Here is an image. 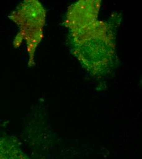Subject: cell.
<instances>
[{"mask_svg":"<svg viewBox=\"0 0 142 159\" xmlns=\"http://www.w3.org/2000/svg\"><path fill=\"white\" fill-rule=\"evenodd\" d=\"M45 12L37 1H26L14 11L11 19L19 25L21 31L15 41H26L30 62H33L34 53L42 38Z\"/></svg>","mask_w":142,"mask_h":159,"instance_id":"6da1fadb","label":"cell"},{"mask_svg":"<svg viewBox=\"0 0 142 159\" xmlns=\"http://www.w3.org/2000/svg\"><path fill=\"white\" fill-rule=\"evenodd\" d=\"M0 159H29L14 142L0 137Z\"/></svg>","mask_w":142,"mask_h":159,"instance_id":"7a4b0ae2","label":"cell"}]
</instances>
